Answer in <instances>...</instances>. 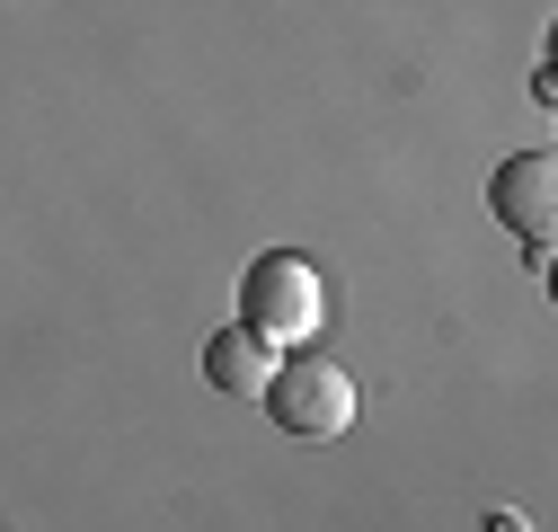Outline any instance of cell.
I'll return each mask as SVG.
<instances>
[{
  "label": "cell",
  "mask_w": 558,
  "mask_h": 532,
  "mask_svg": "<svg viewBox=\"0 0 558 532\" xmlns=\"http://www.w3.org/2000/svg\"><path fill=\"white\" fill-rule=\"evenodd\" d=\"M319 319H328V293H319V266L302 249L248 257V276H240V328L248 338H266L275 355H293L302 338H319Z\"/></svg>",
  "instance_id": "1"
},
{
  "label": "cell",
  "mask_w": 558,
  "mask_h": 532,
  "mask_svg": "<svg viewBox=\"0 0 558 532\" xmlns=\"http://www.w3.org/2000/svg\"><path fill=\"white\" fill-rule=\"evenodd\" d=\"M257 409L284 426V435H302V444H328V435H345L355 426V373H345L337 355H311V347H293V355H275V382H266V399Z\"/></svg>",
  "instance_id": "2"
},
{
  "label": "cell",
  "mask_w": 558,
  "mask_h": 532,
  "mask_svg": "<svg viewBox=\"0 0 558 532\" xmlns=\"http://www.w3.org/2000/svg\"><path fill=\"white\" fill-rule=\"evenodd\" d=\"M487 205H497L506 231H523L532 249H549V231H558V160L549 152H514L497 178H487Z\"/></svg>",
  "instance_id": "3"
},
{
  "label": "cell",
  "mask_w": 558,
  "mask_h": 532,
  "mask_svg": "<svg viewBox=\"0 0 558 532\" xmlns=\"http://www.w3.org/2000/svg\"><path fill=\"white\" fill-rule=\"evenodd\" d=\"M204 382H214L222 399H266V382H275V347L266 338H248V328H214L204 338Z\"/></svg>",
  "instance_id": "4"
}]
</instances>
